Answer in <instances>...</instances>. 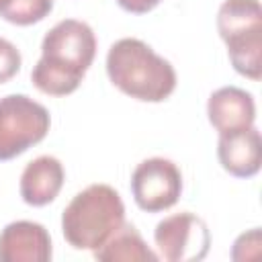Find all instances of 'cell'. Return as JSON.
<instances>
[{"label":"cell","instance_id":"cell-1","mask_svg":"<svg viewBox=\"0 0 262 262\" xmlns=\"http://www.w3.org/2000/svg\"><path fill=\"white\" fill-rule=\"evenodd\" d=\"M94 57L96 35L92 27L78 18H63L45 33L31 82L43 94L68 96L78 90Z\"/></svg>","mask_w":262,"mask_h":262},{"label":"cell","instance_id":"cell-2","mask_svg":"<svg viewBox=\"0 0 262 262\" xmlns=\"http://www.w3.org/2000/svg\"><path fill=\"white\" fill-rule=\"evenodd\" d=\"M106 76L115 88L141 102H164L176 90L174 66L135 37H123L108 47Z\"/></svg>","mask_w":262,"mask_h":262},{"label":"cell","instance_id":"cell-3","mask_svg":"<svg viewBox=\"0 0 262 262\" xmlns=\"http://www.w3.org/2000/svg\"><path fill=\"white\" fill-rule=\"evenodd\" d=\"M125 223V203L108 184L80 190L61 213V233L76 250H98Z\"/></svg>","mask_w":262,"mask_h":262},{"label":"cell","instance_id":"cell-4","mask_svg":"<svg viewBox=\"0 0 262 262\" xmlns=\"http://www.w3.org/2000/svg\"><path fill=\"white\" fill-rule=\"evenodd\" d=\"M217 31L227 45L233 70L258 82L262 78V8L260 0H223Z\"/></svg>","mask_w":262,"mask_h":262},{"label":"cell","instance_id":"cell-5","mask_svg":"<svg viewBox=\"0 0 262 262\" xmlns=\"http://www.w3.org/2000/svg\"><path fill=\"white\" fill-rule=\"evenodd\" d=\"M51 127L49 111L27 94L0 98V162H8L41 143Z\"/></svg>","mask_w":262,"mask_h":262},{"label":"cell","instance_id":"cell-6","mask_svg":"<svg viewBox=\"0 0 262 262\" xmlns=\"http://www.w3.org/2000/svg\"><path fill=\"white\" fill-rule=\"evenodd\" d=\"M158 256L168 262H199L209 254L211 231L199 215L190 211L164 217L154 229Z\"/></svg>","mask_w":262,"mask_h":262},{"label":"cell","instance_id":"cell-7","mask_svg":"<svg viewBox=\"0 0 262 262\" xmlns=\"http://www.w3.org/2000/svg\"><path fill=\"white\" fill-rule=\"evenodd\" d=\"M131 194L135 205L145 213L172 209L182 194L180 168L168 158H147L131 174Z\"/></svg>","mask_w":262,"mask_h":262},{"label":"cell","instance_id":"cell-8","mask_svg":"<svg viewBox=\"0 0 262 262\" xmlns=\"http://www.w3.org/2000/svg\"><path fill=\"white\" fill-rule=\"evenodd\" d=\"M53 244L37 221H12L0 231V262H49Z\"/></svg>","mask_w":262,"mask_h":262},{"label":"cell","instance_id":"cell-9","mask_svg":"<svg viewBox=\"0 0 262 262\" xmlns=\"http://www.w3.org/2000/svg\"><path fill=\"white\" fill-rule=\"evenodd\" d=\"M217 158L221 168L235 178H252L262 164V137L252 125L248 129L221 133L217 141Z\"/></svg>","mask_w":262,"mask_h":262},{"label":"cell","instance_id":"cell-10","mask_svg":"<svg viewBox=\"0 0 262 262\" xmlns=\"http://www.w3.org/2000/svg\"><path fill=\"white\" fill-rule=\"evenodd\" d=\"M207 117L219 135L248 129L256 121L254 96L237 86L217 88L207 100Z\"/></svg>","mask_w":262,"mask_h":262},{"label":"cell","instance_id":"cell-11","mask_svg":"<svg viewBox=\"0 0 262 262\" xmlns=\"http://www.w3.org/2000/svg\"><path fill=\"white\" fill-rule=\"evenodd\" d=\"M63 180V164L55 156H39L31 160L20 174V199L31 207H45L57 199Z\"/></svg>","mask_w":262,"mask_h":262},{"label":"cell","instance_id":"cell-12","mask_svg":"<svg viewBox=\"0 0 262 262\" xmlns=\"http://www.w3.org/2000/svg\"><path fill=\"white\" fill-rule=\"evenodd\" d=\"M92 254L100 262H156L160 260V256L145 244L141 233L131 223H123Z\"/></svg>","mask_w":262,"mask_h":262},{"label":"cell","instance_id":"cell-13","mask_svg":"<svg viewBox=\"0 0 262 262\" xmlns=\"http://www.w3.org/2000/svg\"><path fill=\"white\" fill-rule=\"evenodd\" d=\"M51 10L53 0H4L0 4V18L18 27H29L43 20Z\"/></svg>","mask_w":262,"mask_h":262},{"label":"cell","instance_id":"cell-14","mask_svg":"<svg viewBox=\"0 0 262 262\" xmlns=\"http://www.w3.org/2000/svg\"><path fill=\"white\" fill-rule=\"evenodd\" d=\"M23 66V55L14 43L0 37V84L12 80Z\"/></svg>","mask_w":262,"mask_h":262},{"label":"cell","instance_id":"cell-15","mask_svg":"<svg viewBox=\"0 0 262 262\" xmlns=\"http://www.w3.org/2000/svg\"><path fill=\"white\" fill-rule=\"evenodd\" d=\"M262 246V233L260 227H252L250 231L242 233L231 248V260H254L260 254Z\"/></svg>","mask_w":262,"mask_h":262},{"label":"cell","instance_id":"cell-16","mask_svg":"<svg viewBox=\"0 0 262 262\" xmlns=\"http://www.w3.org/2000/svg\"><path fill=\"white\" fill-rule=\"evenodd\" d=\"M162 0H117V4L131 14H147L149 10H154Z\"/></svg>","mask_w":262,"mask_h":262},{"label":"cell","instance_id":"cell-17","mask_svg":"<svg viewBox=\"0 0 262 262\" xmlns=\"http://www.w3.org/2000/svg\"><path fill=\"white\" fill-rule=\"evenodd\" d=\"M2 2H4V0H0V4H2Z\"/></svg>","mask_w":262,"mask_h":262}]
</instances>
